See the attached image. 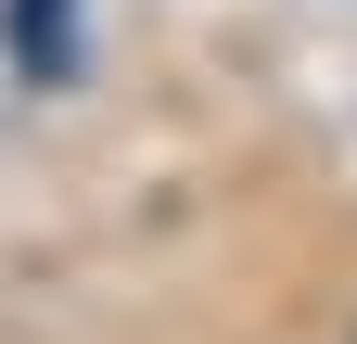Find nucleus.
Here are the masks:
<instances>
[{
    "label": "nucleus",
    "mask_w": 357,
    "mask_h": 344,
    "mask_svg": "<svg viewBox=\"0 0 357 344\" xmlns=\"http://www.w3.org/2000/svg\"><path fill=\"white\" fill-rule=\"evenodd\" d=\"M13 52H26L38 77L64 64V0H13Z\"/></svg>",
    "instance_id": "nucleus-1"
}]
</instances>
